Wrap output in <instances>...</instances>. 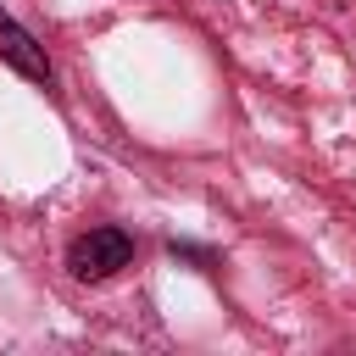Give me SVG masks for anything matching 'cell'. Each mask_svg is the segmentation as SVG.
<instances>
[{"mask_svg": "<svg viewBox=\"0 0 356 356\" xmlns=\"http://www.w3.org/2000/svg\"><path fill=\"white\" fill-rule=\"evenodd\" d=\"M0 61L6 67H17L22 78H33V83H50V61H44V50L33 44V33L28 28H17L6 11H0Z\"/></svg>", "mask_w": 356, "mask_h": 356, "instance_id": "7a4b0ae2", "label": "cell"}, {"mask_svg": "<svg viewBox=\"0 0 356 356\" xmlns=\"http://www.w3.org/2000/svg\"><path fill=\"white\" fill-rule=\"evenodd\" d=\"M128 261H134V239H128L122 228H89V234H78L72 250H67V267H72L83 284H100V278L122 273Z\"/></svg>", "mask_w": 356, "mask_h": 356, "instance_id": "6da1fadb", "label": "cell"}]
</instances>
